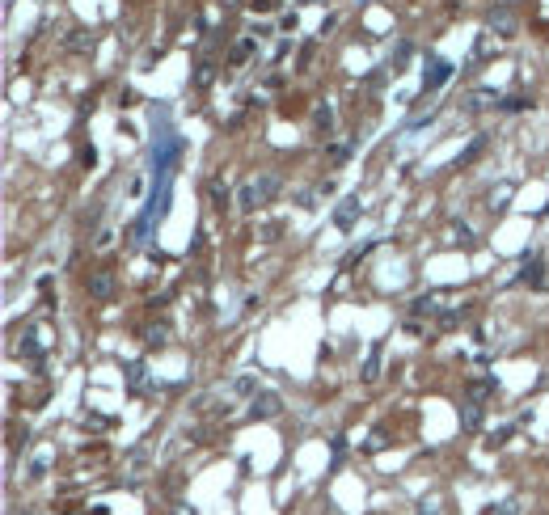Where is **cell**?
<instances>
[{
    "mask_svg": "<svg viewBox=\"0 0 549 515\" xmlns=\"http://www.w3.org/2000/svg\"><path fill=\"white\" fill-rule=\"evenodd\" d=\"M17 355H21V359H30V364H38V359L47 355L42 334H38V330H25V334H21V342H17Z\"/></svg>",
    "mask_w": 549,
    "mask_h": 515,
    "instance_id": "obj_7",
    "label": "cell"
},
{
    "mask_svg": "<svg viewBox=\"0 0 549 515\" xmlns=\"http://www.w3.org/2000/svg\"><path fill=\"white\" fill-rule=\"evenodd\" d=\"M85 292H89V300H114V271H89V279H85Z\"/></svg>",
    "mask_w": 549,
    "mask_h": 515,
    "instance_id": "obj_5",
    "label": "cell"
},
{
    "mask_svg": "<svg viewBox=\"0 0 549 515\" xmlns=\"http://www.w3.org/2000/svg\"><path fill=\"white\" fill-rule=\"evenodd\" d=\"M499 4H507V8H516V4H520V0H499Z\"/></svg>",
    "mask_w": 549,
    "mask_h": 515,
    "instance_id": "obj_34",
    "label": "cell"
},
{
    "mask_svg": "<svg viewBox=\"0 0 549 515\" xmlns=\"http://www.w3.org/2000/svg\"><path fill=\"white\" fill-rule=\"evenodd\" d=\"M419 515H440V503H436V499H423V503H419Z\"/></svg>",
    "mask_w": 549,
    "mask_h": 515,
    "instance_id": "obj_31",
    "label": "cell"
},
{
    "mask_svg": "<svg viewBox=\"0 0 549 515\" xmlns=\"http://www.w3.org/2000/svg\"><path fill=\"white\" fill-rule=\"evenodd\" d=\"M469 393H474V402H482V397L495 393V380H478V385H469Z\"/></svg>",
    "mask_w": 549,
    "mask_h": 515,
    "instance_id": "obj_22",
    "label": "cell"
},
{
    "mask_svg": "<svg viewBox=\"0 0 549 515\" xmlns=\"http://www.w3.org/2000/svg\"><path fill=\"white\" fill-rule=\"evenodd\" d=\"M127 385H131V389H144V364H131V368H127Z\"/></svg>",
    "mask_w": 549,
    "mask_h": 515,
    "instance_id": "obj_21",
    "label": "cell"
},
{
    "mask_svg": "<svg viewBox=\"0 0 549 515\" xmlns=\"http://www.w3.org/2000/svg\"><path fill=\"white\" fill-rule=\"evenodd\" d=\"M529 287H545V262H541V254H533V258H524V275H520Z\"/></svg>",
    "mask_w": 549,
    "mask_h": 515,
    "instance_id": "obj_12",
    "label": "cell"
},
{
    "mask_svg": "<svg viewBox=\"0 0 549 515\" xmlns=\"http://www.w3.org/2000/svg\"><path fill=\"white\" fill-rule=\"evenodd\" d=\"M279 232H283V224H279V220H271V224H262V232H258V237H262V241H275Z\"/></svg>",
    "mask_w": 549,
    "mask_h": 515,
    "instance_id": "obj_27",
    "label": "cell"
},
{
    "mask_svg": "<svg viewBox=\"0 0 549 515\" xmlns=\"http://www.w3.org/2000/svg\"><path fill=\"white\" fill-rule=\"evenodd\" d=\"M93 245H97V249H110V245H114V232H110V228H106V232H97V241H93Z\"/></svg>",
    "mask_w": 549,
    "mask_h": 515,
    "instance_id": "obj_32",
    "label": "cell"
},
{
    "mask_svg": "<svg viewBox=\"0 0 549 515\" xmlns=\"http://www.w3.org/2000/svg\"><path fill=\"white\" fill-rule=\"evenodd\" d=\"M211 80H216V63H199V72H195V85H199V89H207Z\"/></svg>",
    "mask_w": 549,
    "mask_h": 515,
    "instance_id": "obj_19",
    "label": "cell"
},
{
    "mask_svg": "<svg viewBox=\"0 0 549 515\" xmlns=\"http://www.w3.org/2000/svg\"><path fill=\"white\" fill-rule=\"evenodd\" d=\"M406 59H410V42H402V46H397V55H393V63H389V68H393V76L402 72V63H406Z\"/></svg>",
    "mask_w": 549,
    "mask_h": 515,
    "instance_id": "obj_24",
    "label": "cell"
},
{
    "mask_svg": "<svg viewBox=\"0 0 549 515\" xmlns=\"http://www.w3.org/2000/svg\"><path fill=\"white\" fill-rule=\"evenodd\" d=\"M296 207H300V211H313L317 203H313V194H309V190H300V194H296Z\"/></svg>",
    "mask_w": 549,
    "mask_h": 515,
    "instance_id": "obj_28",
    "label": "cell"
},
{
    "mask_svg": "<svg viewBox=\"0 0 549 515\" xmlns=\"http://www.w3.org/2000/svg\"><path fill=\"white\" fill-rule=\"evenodd\" d=\"M491 55V34H478V42H474V59H486Z\"/></svg>",
    "mask_w": 549,
    "mask_h": 515,
    "instance_id": "obj_23",
    "label": "cell"
},
{
    "mask_svg": "<svg viewBox=\"0 0 549 515\" xmlns=\"http://www.w3.org/2000/svg\"><path fill=\"white\" fill-rule=\"evenodd\" d=\"M68 51H93V34L89 30H72V38H63Z\"/></svg>",
    "mask_w": 549,
    "mask_h": 515,
    "instance_id": "obj_15",
    "label": "cell"
},
{
    "mask_svg": "<svg viewBox=\"0 0 549 515\" xmlns=\"http://www.w3.org/2000/svg\"><path fill=\"white\" fill-rule=\"evenodd\" d=\"M279 410H283L279 393L266 389V393H254V397H249V410H245V414H249L254 423H266V418H279Z\"/></svg>",
    "mask_w": 549,
    "mask_h": 515,
    "instance_id": "obj_4",
    "label": "cell"
},
{
    "mask_svg": "<svg viewBox=\"0 0 549 515\" xmlns=\"http://www.w3.org/2000/svg\"><path fill=\"white\" fill-rule=\"evenodd\" d=\"M516 25H520V21H516V13H512L507 4H491V8H486V30H491V34L516 38Z\"/></svg>",
    "mask_w": 549,
    "mask_h": 515,
    "instance_id": "obj_2",
    "label": "cell"
},
{
    "mask_svg": "<svg viewBox=\"0 0 549 515\" xmlns=\"http://www.w3.org/2000/svg\"><path fill=\"white\" fill-rule=\"evenodd\" d=\"M452 80V63L444 55H427V68H423V93H436L440 85Z\"/></svg>",
    "mask_w": 549,
    "mask_h": 515,
    "instance_id": "obj_3",
    "label": "cell"
},
{
    "mask_svg": "<svg viewBox=\"0 0 549 515\" xmlns=\"http://www.w3.org/2000/svg\"><path fill=\"white\" fill-rule=\"evenodd\" d=\"M279 190H283V178H279V173H258V178L241 182V190H237V211H241V216H254L258 207L275 203Z\"/></svg>",
    "mask_w": 549,
    "mask_h": 515,
    "instance_id": "obj_1",
    "label": "cell"
},
{
    "mask_svg": "<svg viewBox=\"0 0 549 515\" xmlns=\"http://www.w3.org/2000/svg\"><path fill=\"white\" fill-rule=\"evenodd\" d=\"M533 106V97H524V93H507L503 101H499V110H507V114H516V110H529Z\"/></svg>",
    "mask_w": 549,
    "mask_h": 515,
    "instance_id": "obj_17",
    "label": "cell"
},
{
    "mask_svg": "<svg viewBox=\"0 0 549 515\" xmlns=\"http://www.w3.org/2000/svg\"><path fill=\"white\" fill-rule=\"evenodd\" d=\"M503 199H512V182H503V186H499V190L491 194V207H507Z\"/></svg>",
    "mask_w": 549,
    "mask_h": 515,
    "instance_id": "obj_25",
    "label": "cell"
},
{
    "mask_svg": "<svg viewBox=\"0 0 549 515\" xmlns=\"http://www.w3.org/2000/svg\"><path fill=\"white\" fill-rule=\"evenodd\" d=\"M254 42H258V38H241V42H237V51H233V63H245V59H249V51H254Z\"/></svg>",
    "mask_w": 549,
    "mask_h": 515,
    "instance_id": "obj_20",
    "label": "cell"
},
{
    "mask_svg": "<svg viewBox=\"0 0 549 515\" xmlns=\"http://www.w3.org/2000/svg\"><path fill=\"white\" fill-rule=\"evenodd\" d=\"M482 418H486V414H482V402H465V406H461V427H465V431H478Z\"/></svg>",
    "mask_w": 549,
    "mask_h": 515,
    "instance_id": "obj_14",
    "label": "cell"
},
{
    "mask_svg": "<svg viewBox=\"0 0 549 515\" xmlns=\"http://www.w3.org/2000/svg\"><path fill=\"white\" fill-rule=\"evenodd\" d=\"M313 123H317V135L330 139V135H334V106H330V101H317V106H313Z\"/></svg>",
    "mask_w": 549,
    "mask_h": 515,
    "instance_id": "obj_11",
    "label": "cell"
},
{
    "mask_svg": "<svg viewBox=\"0 0 549 515\" xmlns=\"http://www.w3.org/2000/svg\"><path fill=\"white\" fill-rule=\"evenodd\" d=\"M207 194H211V207H216V211H228V207L237 203V194H233L220 178H211V182H207Z\"/></svg>",
    "mask_w": 549,
    "mask_h": 515,
    "instance_id": "obj_10",
    "label": "cell"
},
{
    "mask_svg": "<svg viewBox=\"0 0 549 515\" xmlns=\"http://www.w3.org/2000/svg\"><path fill=\"white\" fill-rule=\"evenodd\" d=\"M385 444H389V435H385V427H376V431H372V440H368V452H381Z\"/></svg>",
    "mask_w": 549,
    "mask_h": 515,
    "instance_id": "obj_26",
    "label": "cell"
},
{
    "mask_svg": "<svg viewBox=\"0 0 549 515\" xmlns=\"http://www.w3.org/2000/svg\"><path fill=\"white\" fill-rule=\"evenodd\" d=\"M47 465H51V452L34 457V461H30V469H25V482H42V478H47Z\"/></svg>",
    "mask_w": 549,
    "mask_h": 515,
    "instance_id": "obj_16",
    "label": "cell"
},
{
    "mask_svg": "<svg viewBox=\"0 0 549 515\" xmlns=\"http://www.w3.org/2000/svg\"><path fill=\"white\" fill-rule=\"evenodd\" d=\"M144 342H148V347H165V342H169V325H148V330H144Z\"/></svg>",
    "mask_w": 549,
    "mask_h": 515,
    "instance_id": "obj_18",
    "label": "cell"
},
{
    "mask_svg": "<svg viewBox=\"0 0 549 515\" xmlns=\"http://www.w3.org/2000/svg\"><path fill=\"white\" fill-rule=\"evenodd\" d=\"M275 4H279V0H254V8H262V13H271Z\"/></svg>",
    "mask_w": 549,
    "mask_h": 515,
    "instance_id": "obj_33",
    "label": "cell"
},
{
    "mask_svg": "<svg viewBox=\"0 0 549 515\" xmlns=\"http://www.w3.org/2000/svg\"><path fill=\"white\" fill-rule=\"evenodd\" d=\"M486 515H520V507H516V503H499V507H491Z\"/></svg>",
    "mask_w": 549,
    "mask_h": 515,
    "instance_id": "obj_30",
    "label": "cell"
},
{
    "mask_svg": "<svg viewBox=\"0 0 549 515\" xmlns=\"http://www.w3.org/2000/svg\"><path fill=\"white\" fill-rule=\"evenodd\" d=\"M444 300H448V292L414 296V300H410V321H419V317H440V313H444Z\"/></svg>",
    "mask_w": 549,
    "mask_h": 515,
    "instance_id": "obj_6",
    "label": "cell"
},
{
    "mask_svg": "<svg viewBox=\"0 0 549 515\" xmlns=\"http://www.w3.org/2000/svg\"><path fill=\"white\" fill-rule=\"evenodd\" d=\"M359 216H364V203H359V199H343V207L334 211V224H338L343 232H351Z\"/></svg>",
    "mask_w": 549,
    "mask_h": 515,
    "instance_id": "obj_8",
    "label": "cell"
},
{
    "mask_svg": "<svg viewBox=\"0 0 549 515\" xmlns=\"http://www.w3.org/2000/svg\"><path fill=\"white\" fill-rule=\"evenodd\" d=\"M254 393H258V372H241L224 389V397H254Z\"/></svg>",
    "mask_w": 549,
    "mask_h": 515,
    "instance_id": "obj_9",
    "label": "cell"
},
{
    "mask_svg": "<svg viewBox=\"0 0 549 515\" xmlns=\"http://www.w3.org/2000/svg\"><path fill=\"white\" fill-rule=\"evenodd\" d=\"M452 232H457V237H461V241H474V228H469V224H465V220H457V224H452Z\"/></svg>",
    "mask_w": 549,
    "mask_h": 515,
    "instance_id": "obj_29",
    "label": "cell"
},
{
    "mask_svg": "<svg viewBox=\"0 0 549 515\" xmlns=\"http://www.w3.org/2000/svg\"><path fill=\"white\" fill-rule=\"evenodd\" d=\"M381 355H385V342H376V347L368 351V359H364V372H359V376H364L368 385H372V380L381 376Z\"/></svg>",
    "mask_w": 549,
    "mask_h": 515,
    "instance_id": "obj_13",
    "label": "cell"
}]
</instances>
